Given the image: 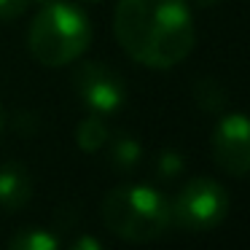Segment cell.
<instances>
[{
  "mask_svg": "<svg viewBox=\"0 0 250 250\" xmlns=\"http://www.w3.org/2000/svg\"><path fill=\"white\" fill-rule=\"evenodd\" d=\"M103 221L126 242H153L172 223V207L148 186H119L105 194Z\"/></svg>",
  "mask_w": 250,
  "mask_h": 250,
  "instance_id": "3",
  "label": "cell"
},
{
  "mask_svg": "<svg viewBox=\"0 0 250 250\" xmlns=\"http://www.w3.org/2000/svg\"><path fill=\"white\" fill-rule=\"evenodd\" d=\"M156 169H159V175H162V178H175V175L183 169V156H180V153H175V151H164L162 156H159Z\"/></svg>",
  "mask_w": 250,
  "mask_h": 250,
  "instance_id": "12",
  "label": "cell"
},
{
  "mask_svg": "<svg viewBox=\"0 0 250 250\" xmlns=\"http://www.w3.org/2000/svg\"><path fill=\"white\" fill-rule=\"evenodd\" d=\"M92 43V24L81 8L70 3H51L35 14L30 24V54L46 67H65L76 62Z\"/></svg>",
  "mask_w": 250,
  "mask_h": 250,
  "instance_id": "2",
  "label": "cell"
},
{
  "mask_svg": "<svg viewBox=\"0 0 250 250\" xmlns=\"http://www.w3.org/2000/svg\"><path fill=\"white\" fill-rule=\"evenodd\" d=\"M70 248L73 250H83V248L86 250H100L103 245H100L97 239H92V237H81V239H76V242H70Z\"/></svg>",
  "mask_w": 250,
  "mask_h": 250,
  "instance_id": "14",
  "label": "cell"
},
{
  "mask_svg": "<svg viewBox=\"0 0 250 250\" xmlns=\"http://www.w3.org/2000/svg\"><path fill=\"white\" fill-rule=\"evenodd\" d=\"M172 221L186 231H210L229 212V194L210 178H196L180 188L172 205Z\"/></svg>",
  "mask_w": 250,
  "mask_h": 250,
  "instance_id": "4",
  "label": "cell"
},
{
  "mask_svg": "<svg viewBox=\"0 0 250 250\" xmlns=\"http://www.w3.org/2000/svg\"><path fill=\"white\" fill-rule=\"evenodd\" d=\"M194 94H196L199 108L207 110V113H221L223 105H226V92H223L221 83L212 81V78H202L194 86Z\"/></svg>",
  "mask_w": 250,
  "mask_h": 250,
  "instance_id": "11",
  "label": "cell"
},
{
  "mask_svg": "<svg viewBox=\"0 0 250 250\" xmlns=\"http://www.w3.org/2000/svg\"><path fill=\"white\" fill-rule=\"evenodd\" d=\"M113 33L132 60L153 70L180 65L196 41L186 0H119Z\"/></svg>",
  "mask_w": 250,
  "mask_h": 250,
  "instance_id": "1",
  "label": "cell"
},
{
  "mask_svg": "<svg viewBox=\"0 0 250 250\" xmlns=\"http://www.w3.org/2000/svg\"><path fill=\"white\" fill-rule=\"evenodd\" d=\"M196 3H199L202 8H212V6H218L221 0H196Z\"/></svg>",
  "mask_w": 250,
  "mask_h": 250,
  "instance_id": "15",
  "label": "cell"
},
{
  "mask_svg": "<svg viewBox=\"0 0 250 250\" xmlns=\"http://www.w3.org/2000/svg\"><path fill=\"white\" fill-rule=\"evenodd\" d=\"M8 248L11 250H54L60 248V242L43 229H24V231L14 234L8 239Z\"/></svg>",
  "mask_w": 250,
  "mask_h": 250,
  "instance_id": "10",
  "label": "cell"
},
{
  "mask_svg": "<svg viewBox=\"0 0 250 250\" xmlns=\"http://www.w3.org/2000/svg\"><path fill=\"white\" fill-rule=\"evenodd\" d=\"M76 89L83 105L94 113H116L126 100V89L119 73L97 62H86L76 70Z\"/></svg>",
  "mask_w": 250,
  "mask_h": 250,
  "instance_id": "6",
  "label": "cell"
},
{
  "mask_svg": "<svg viewBox=\"0 0 250 250\" xmlns=\"http://www.w3.org/2000/svg\"><path fill=\"white\" fill-rule=\"evenodd\" d=\"M212 156L223 172L250 175V119L242 113L223 116L212 132Z\"/></svg>",
  "mask_w": 250,
  "mask_h": 250,
  "instance_id": "5",
  "label": "cell"
},
{
  "mask_svg": "<svg viewBox=\"0 0 250 250\" xmlns=\"http://www.w3.org/2000/svg\"><path fill=\"white\" fill-rule=\"evenodd\" d=\"M76 140H78V148L83 153H94L108 143V126L100 116H89L78 124L76 129Z\"/></svg>",
  "mask_w": 250,
  "mask_h": 250,
  "instance_id": "8",
  "label": "cell"
},
{
  "mask_svg": "<svg viewBox=\"0 0 250 250\" xmlns=\"http://www.w3.org/2000/svg\"><path fill=\"white\" fill-rule=\"evenodd\" d=\"M33 196V183L30 175L19 164H6L0 167V207L6 212H17Z\"/></svg>",
  "mask_w": 250,
  "mask_h": 250,
  "instance_id": "7",
  "label": "cell"
},
{
  "mask_svg": "<svg viewBox=\"0 0 250 250\" xmlns=\"http://www.w3.org/2000/svg\"><path fill=\"white\" fill-rule=\"evenodd\" d=\"M30 0H0V19H17L24 14Z\"/></svg>",
  "mask_w": 250,
  "mask_h": 250,
  "instance_id": "13",
  "label": "cell"
},
{
  "mask_svg": "<svg viewBox=\"0 0 250 250\" xmlns=\"http://www.w3.org/2000/svg\"><path fill=\"white\" fill-rule=\"evenodd\" d=\"M3 124H6V121H3V105H0V129H3Z\"/></svg>",
  "mask_w": 250,
  "mask_h": 250,
  "instance_id": "16",
  "label": "cell"
},
{
  "mask_svg": "<svg viewBox=\"0 0 250 250\" xmlns=\"http://www.w3.org/2000/svg\"><path fill=\"white\" fill-rule=\"evenodd\" d=\"M140 156H143V151H140V143L135 137H116L110 143V164L116 169H121V172L135 169L140 164Z\"/></svg>",
  "mask_w": 250,
  "mask_h": 250,
  "instance_id": "9",
  "label": "cell"
},
{
  "mask_svg": "<svg viewBox=\"0 0 250 250\" xmlns=\"http://www.w3.org/2000/svg\"><path fill=\"white\" fill-rule=\"evenodd\" d=\"M41 3H49V0H41Z\"/></svg>",
  "mask_w": 250,
  "mask_h": 250,
  "instance_id": "17",
  "label": "cell"
}]
</instances>
